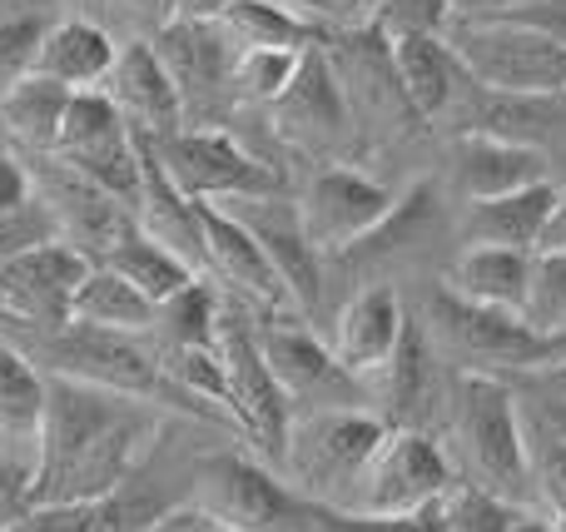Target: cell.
<instances>
[{
    "instance_id": "obj_1",
    "label": "cell",
    "mask_w": 566,
    "mask_h": 532,
    "mask_svg": "<svg viewBox=\"0 0 566 532\" xmlns=\"http://www.w3.org/2000/svg\"><path fill=\"white\" fill-rule=\"evenodd\" d=\"M169 414L135 398L45 378V428L35 463V508L99 503L125 488Z\"/></svg>"
},
{
    "instance_id": "obj_2",
    "label": "cell",
    "mask_w": 566,
    "mask_h": 532,
    "mask_svg": "<svg viewBox=\"0 0 566 532\" xmlns=\"http://www.w3.org/2000/svg\"><path fill=\"white\" fill-rule=\"evenodd\" d=\"M6 338L40 368L45 378H70L85 388H105V394L135 398L159 414H189L209 418L199 404H189L175 384H169L159 348L149 334H109V328L90 324H60V328H6ZM214 424V418H209Z\"/></svg>"
},
{
    "instance_id": "obj_3",
    "label": "cell",
    "mask_w": 566,
    "mask_h": 532,
    "mask_svg": "<svg viewBox=\"0 0 566 532\" xmlns=\"http://www.w3.org/2000/svg\"><path fill=\"white\" fill-rule=\"evenodd\" d=\"M448 438L458 448L462 483L488 488V493L507 498L512 508H527L542 493L537 468H532V444H527V414H522L507 378L458 374Z\"/></svg>"
},
{
    "instance_id": "obj_4",
    "label": "cell",
    "mask_w": 566,
    "mask_h": 532,
    "mask_svg": "<svg viewBox=\"0 0 566 532\" xmlns=\"http://www.w3.org/2000/svg\"><path fill=\"white\" fill-rule=\"evenodd\" d=\"M448 50L468 80L502 100H566V45L517 15L448 20Z\"/></svg>"
},
{
    "instance_id": "obj_5",
    "label": "cell",
    "mask_w": 566,
    "mask_h": 532,
    "mask_svg": "<svg viewBox=\"0 0 566 532\" xmlns=\"http://www.w3.org/2000/svg\"><path fill=\"white\" fill-rule=\"evenodd\" d=\"M388 424L373 408H328V414H298L283 438L279 478L303 498L308 508H343L353 503L363 468L373 448L382 444Z\"/></svg>"
},
{
    "instance_id": "obj_6",
    "label": "cell",
    "mask_w": 566,
    "mask_h": 532,
    "mask_svg": "<svg viewBox=\"0 0 566 532\" xmlns=\"http://www.w3.org/2000/svg\"><path fill=\"white\" fill-rule=\"evenodd\" d=\"M422 334H428L432 354L452 358L462 374L502 378V374H542V368L562 364V344L537 338L517 314L468 304V299L448 294V289H432Z\"/></svg>"
},
{
    "instance_id": "obj_7",
    "label": "cell",
    "mask_w": 566,
    "mask_h": 532,
    "mask_svg": "<svg viewBox=\"0 0 566 532\" xmlns=\"http://www.w3.org/2000/svg\"><path fill=\"white\" fill-rule=\"evenodd\" d=\"M214 354L219 368H224V404L234 428L259 448L269 468L279 473L283 458V438H289V398L279 394L274 374H269L264 354H259L254 338V309L244 304H224L219 299V324H214Z\"/></svg>"
},
{
    "instance_id": "obj_8",
    "label": "cell",
    "mask_w": 566,
    "mask_h": 532,
    "mask_svg": "<svg viewBox=\"0 0 566 532\" xmlns=\"http://www.w3.org/2000/svg\"><path fill=\"white\" fill-rule=\"evenodd\" d=\"M189 508L219 518L234 532H303L313 523L308 503L289 483L249 453H209L195 468Z\"/></svg>"
},
{
    "instance_id": "obj_9",
    "label": "cell",
    "mask_w": 566,
    "mask_h": 532,
    "mask_svg": "<svg viewBox=\"0 0 566 532\" xmlns=\"http://www.w3.org/2000/svg\"><path fill=\"white\" fill-rule=\"evenodd\" d=\"M254 319H259L254 324L259 354H264L279 394L289 398V414H328V408L368 404L363 384L353 374H343V364L308 328V319L298 314H254Z\"/></svg>"
},
{
    "instance_id": "obj_10",
    "label": "cell",
    "mask_w": 566,
    "mask_h": 532,
    "mask_svg": "<svg viewBox=\"0 0 566 532\" xmlns=\"http://www.w3.org/2000/svg\"><path fill=\"white\" fill-rule=\"evenodd\" d=\"M149 145H155L165 175L179 185V195L195 199V205L279 195V185H283L264 159L249 155L229 129H214V125H185L179 135L149 139Z\"/></svg>"
},
{
    "instance_id": "obj_11",
    "label": "cell",
    "mask_w": 566,
    "mask_h": 532,
    "mask_svg": "<svg viewBox=\"0 0 566 532\" xmlns=\"http://www.w3.org/2000/svg\"><path fill=\"white\" fill-rule=\"evenodd\" d=\"M452 458L442 444L422 428H388L382 444L373 448L368 468H363L353 503L343 513H368V518H392V513H418V508L438 503L452 483Z\"/></svg>"
},
{
    "instance_id": "obj_12",
    "label": "cell",
    "mask_w": 566,
    "mask_h": 532,
    "mask_svg": "<svg viewBox=\"0 0 566 532\" xmlns=\"http://www.w3.org/2000/svg\"><path fill=\"white\" fill-rule=\"evenodd\" d=\"M50 159H60V165L75 169V175H85L90 185H99L105 195L125 199L129 215H135L139 145H135V129L119 119V109L109 105L99 90H75V95H70Z\"/></svg>"
},
{
    "instance_id": "obj_13",
    "label": "cell",
    "mask_w": 566,
    "mask_h": 532,
    "mask_svg": "<svg viewBox=\"0 0 566 532\" xmlns=\"http://www.w3.org/2000/svg\"><path fill=\"white\" fill-rule=\"evenodd\" d=\"M392 205H398V189L378 185L373 175L348 165L313 169L303 195L293 199L303 234H308V244L318 254H353L363 239L378 234L382 219L392 215Z\"/></svg>"
},
{
    "instance_id": "obj_14",
    "label": "cell",
    "mask_w": 566,
    "mask_h": 532,
    "mask_svg": "<svg viewBox=\"0 0 566 532\" xmlns=\"http://www.w3.org/2000/svg\"><path fill=\"white\" fill-rule=\"evenodd\" d=\"M25 169H30L35 195L45 199L50 219H55L60 239H65L70 249H80L90 264H105V259L135 234V215H129L125 199L105 195L99 185H90L85 175L65 169L60 159L40 155L35 165H25Z\"/></svg>"
},
{
    "instance_id": "obj_15",
    "label": "cell",
    "mask_w": 566,
    "mask_h": 532,
    "mask_svg": "<svg viewBox=\"0 0 566 532\" xmlns=\"http://www.w3.org/2000/svg\"><path fill=\"white\" fill-rule=\"evenodd\" d=\"M90 259L70 249L65 239L20 254L15 264L0 269V304H6V328H60L70 324L75 294L90 274Z\"/></svg>"
},
{
    "instance_id": "obj_16",
    "label": "cell",
    "mask_w": 566,
    "mask_h": 532,
    "mask_svg": "<svg viewBox=\"0 0 566 532\" xmlns=\"http://www.w3.org/2000/svg\"><path fill=\"white\" fill-rule=\"evenodd\" d=\"M219 209L234 215L239 225L249 229V239H254V244L264 249V259L274 264L279 284L289 289L293 314L313 324V319H318V299H323V254L308 244V234H303L293 199H283V195L224 199Z\"/></svg>"
},
{
    "instance_id": "obj_17",
    "label": "cell",
    "mask_w": 566,
    "mask_h": 532,
    "mask_svg": "<svg viewBox=\"0 0 566 532\" xmlns=\"http://www.w3.org/2000/svg\"><path fill=\"white\" fill-rule=\"evenodd\" d=\"M269 115H274V129L289 145L313 149V155H328V149H338L343 139H348L353 109H348V100H343V85L328 65V50L323 45L303 50L298 70H293V80L283 85V95L269 105Z\"/></svg>"
},
{
    "instance_id": "obj_18",
    "label": "cell",
    "mask_w": 566,
    "mask_h": 532,
    "mask_svg": "<svg viewBox=\"0 0 566 532\" xmlns=\"http://www.w3.org/2000/svg\"><path fill=\"white\" fill-rule=\"evenodd\" d=\"M199 229H205V279H224L239 304L254 314H293L289 289L279 284L274 264L234 215H224L219 205H199Z\"/></svg>"
},
{
    "instance_id": "obj_19",
    "label": "cell",
    "mask_w": 566,
    "mask_h": 532,
    "mask_svg": "<svg viewBox=\"0 0 566 532\" xmlns=\"http://www.w3.org/2000/svg\"><path fill=\"white\" fill-rule=\"evenodd\" d=\"M149 45H155V55H159V65H165L185 115H199V109H209L219 95H229V60H234V45H229V35L219 25H205V20H165Z\"/></svg>"
},
{
    "instance_id": "obj_20",
    "label": "cell",
    "mask_w": 566,
    "mask_h": 532,
    "mask_svg": "<svg viewBox=\"0 0 566 532\" xmlns=\"http://www.w3.org/2000/svg\"><path fill=\"white\" fill-rule=\"evenodd\" d=\"M99 95L119 109L135 135L145 139H169L185 129V109H179V95L169 85L165 65H159L155 45L149 40H129V45L115 50V65H109Z\"/></svg>"
},
{
    "instance_id": "obj_21",
    "label": "cell",
    "mask_w": 566,
    "mask_h": 532,
    "mask_svg": "<svg viewBox=\"0 0 566 532\" xmlns=\"http://www.w3.org/2000/svg\"><path fill=\"white\" fill-rule=\"evenodd\" d=\"M402 324H408V309H402L398 289L363 284L358 294H348V304H343L338 319H333L328 348L343 364V374H353L363 384V378H373L382 364H388V354L402 338Z\"/></svg>"
},
{
    "instance_id": "obj_22",
    "label": "cell",
    "mask_w": 566,
    "mask_h": 532,
    "mask_svg": "<svg viewBox=\"0 0 566 532\" xmlns=\"http://www.w3.org/2000/svg\"><path fill=\"white\" fill-rule=\"evenodd\" d=\"M139 145V195H135V225L169 254H179L199 279H205V229H199V205L179 195V185L165 175L155 145L135 135Z\"/></svg>"
},
{
    "instance_id": "obj_23",
    "label": "cell",
    "mask_w": 566,
    "mask_h": 532,
    "mask_svg": "<svg viewBox=\"0 0 566 532\" xmlns=\"http://www.w3.org/2000/svg\"><path fill=\"white\" fill-rule=\"evenodd\" d=\"M388 50H392V75H398L402 100L428 125L448 119L458 109V100L472 95L468 70L458 65V55L448 50L442 35H388Z\"/></svg>"
},
{
    "instance_id": "obj_24",
    "label": "cell",
    "mask_w": 566,
    "mask_h": 532,
    "mask_svg": "<svg viewBox=\"0 0 566 532\" xmlns=\"http://www.w3.org/2000/svg\"><path fill=\"white\" fill-rule=\"evenodd\" d=\"M562 189L552 185H532L517 195H497V199H472L458 219V239L462 249H522V254H537L542 239H547L552 209H557Z\"/></svg>"
},
{
    "instance_id": "obj_25",
    "label": "cell",
    "mask_w": 566,
    "mask_h": 532,
    "mask_svg": "<svg viewBox=\"0 0 566 532\" xmlns=\"http://www.w3.org/2000/svg\"><path fill=\"white\" fill-rule=\"evenodd\" d=\"M452 175H458L462 205H472V199H497V195H517V189H532V185H547V155L537 145H522V139L458 135Z\"/></svg>"
},
{
    "instance_id": "obj_26",
    "label": "cell",
    "mask_w": 566,
    "mask_h": 532,
    "mask_svg": "<svg viewBox=\"0 0 566 532\" xmlns=\"http://www.w3.org/2000/svg\"><path fill=\"white\" fill-rule=\"evenodd\" d=\"M432 368H438V354H432V344H428L418 319H408L398 348L388 354V364H382L373 378H363L368 404H382L378 408L382 424L418 428V418L432 408Z\"/></svg>"
},
{
    "instance_id": "obj_27",
    "label": "cell",
    "mask_w": 566,
    "mask_h": 532,
    "mask_svg": "<svg viewBox=\"0 0 566 532\" xmlns=\"http://www.w3.org/2000/svg\"><path fill=\"white\" fill-rule=\"evenodd\" d=\"M45 428V374L0 334V458L35 478Z\"/></svg>"
},
{
    "instance_id": "obj_28",
    "label": "cell",
    "mask_w": 566,
    "mask_h": 532,
    "mask_svg": "<svg viewBox=\"0 0 566 532\" xmlns=\"http://www.w3.org/2000/svg\"><path fill=\"white\" fill-rule=\"evenodd\" d=\"M115 35L90 15H70V20H50L45 35L35 50V75L60 80L65 90H99L115 65Z\"/></svg>"
},
{
    "instance_id": "obj_29",
    "label": "cell",
    "mask_w": 566,
    "mask_h": 532,
    "mask_svg": "<svg viewBox=\"0 0 566 532\" xmlns=\"http://www.w3.org/2000/svg\"><path fill=\"white\" fill-rule=\"evenodd\" d=\"M527 279H532V254L522 249H458V259L442 274V289L468 304L482 309H502V314H517L527 304Z\"/></svg>"
},
{
    "instance_id": "obj_30",
    "label": "cell",
    "mask_w": 566,
    "mask_h": 532,
    "mask_svg": "<svg viewBox=\"0 0 566 532\" xmlns=\"http://www.w3.org/2000/svg\"><path fill=\"white\" fill-rule=\"evenodd\" d=\"M219 30L229 35L234 50H293V55L328 40V30L318 20L283 6V0H234L219 15Z\"/></svg>"
},
{
    "instance_id": "obj_31",
    "label": "cell",
    "mask_w": 566,
    "mask_h": 532,
    "mask_svg": "<svg viewBox=\"0 0 566 532\" xmlns=\"http://www.w3.org/2000/svg\"><path fill=\"white\" fill-rule=\"evenodd\" d=\"M75 90H65L60 80H45V75H20L0 90V129L6 139H15L20 149L30 155H50L55 149V135H60V119H65V105Z\"/></svg>"
},
{
    "instance_id": "obj_32",
    "label": "cell",
    "mask_w": 566,
    "mask_h": 532,
    "mask_svg": "<svg viewBox=\"0 0 566 532\" xmlns=\"http://www.w3.org/2000/svg\"><path fill=\"white\" fill-rule=\"evenodd\" d=\"M70 319L90 328H109V334H149L155 328V304L135 284H125L115 269L95 264L85 274V284H80Z\"/></svg>"
},
{
    "instance_id": "obj_33",
    "label": "cell",
    "mask_w": 566,
    "mask_h": 532,
    "mask_svg": "<svg viewBox=\"0 0 566 532\" xmlns=\"http://www.w3.org/2000/svg\"><path fill=\"white\" fill-rule=\"evenodd\" d=\"M105 269H115V274L125 279V284H135L155 309H159V304H169V299H175L179 289H189V284L199 279L179 254H169L165 244H155L149 234H139V225H135V234H129L125 244H119L115 254L105 259Z\"/></svg>"
},
{
    "instance_id": "obj_34",
    "label": "cell",
    "mask_w": 566,
    "mask_h": 532,
    "mask_svg": "<svg viewBox=\"0 0 566 532\" xmlns=\"http://www.w3.org/2000/svg\"><path fill=\"white\" fill-rule=\"evenodd\" d=\"M214 324H219V294L209 279H195L169 304L155 309L149 344L155 348H214Z\"/></svg>"
},
{
    "instance_id": "obj_35",
    "label": "cell",
    "mask_w": 566,
    "mask_h": 532,
    "mask_svg": "<svg viewBox=\"0 0 566 532\" xmlns=\"http://www.w3.org/2000/svg\"><path fill=\"white\" fill-rule=\"evenodd\" d=\"M522 324L537 338L562 344V358H566V249H537V254H532Z\"/></svg>"
},
{
    "instance_id": "obj_36",
    "label": "cell",
    "mask_w": 566,
    "mask_h": 532,
    "mask_svg": "<svg viewBox=\"0 0 566 532\" xmlns=\"http://www.w3.org/2000/svg\"><path fill=\"white\" fill-rule=\"evenodd\" d=\"M438 513H442V528H448V532H507L522 513H527V508H512L507 498L488 493V488H478V483L452 478L448 493L438 498Z\"/></svg>"
},
{
    "instance_id": "obj_37",
    "label": "cell",
    "mask_w": 566,
    "mask_h": 532,
    "mask_svg": "<svg viewBox=\"0 0 566 532\" xmlns=\"http://www.w3.org/2000/svg\"><path fill=\"white\" fill-rule=\"evenodd\" d=\"M293 70H298L293 50H234V60H229V95L269 109L283 95V85L293 80Z\"/></svg>"
},
{
    "instance_id": "obj_38",
    "label": "cell",
    "mask_w": 566,
    "mask_h": 532,
    "mask_svg": "<svg viewBox=\"0 0 566 532\" xmlns=\"http://www.w3.org/2000/svg\"><path fill=\"white\" fill-rule=\"evenodd\" d=\"M50 239H60V229H55V219H50V209L40 195H30L25 205H15V209H0V269L15 264V259L30 254V249L50 244Z\"/></svg>"
},
{
    "instance_id": "obj_39",
    "label": "cell",
    "mask_w": 566,
    "mask_h": 532,
    "mask_svg": "<svg viewBox=\"0 0 566 532\" xmlns=\"http://www.w3.org/2000/svg\"><path fill=\"white\" fill-rule=\"evenodd\" d=\"M313 523L328 532H448L442 528L438 503L418 508V513H392V518H368V513H333V508H308Z\"/></svg>"
},
{
    "instance_id": "obj_40",
    "label": "cell",
    "mask_w": 566,
    "mask_h": 532,
    "mask_svg": "<svg viewBox=\"0 0 566 532\" xmlns=\"http://www.w3.org/2000/svg\"><path fill=\"white\" fill-rule=\"evenodd\" d=\"M45 25H50L45 15H0V90H6L10 80L30 75Z\"/></svg>"
},
{
    "instance_id": "obj_41",
    "label": "cell",
    "mask_w": 566,
    "mask_h": 532,
    "mask_svg": "<svg viewBox=\"0 0 566 532\" xmlns=\"http://www.w3.org/2000/svg\"><path fill=\"white\" fill-rule=\"evenodd\" d=\"M452 20L448 0H378L373 25L382 35H442Z\"/></svg>"
},
{
    "instance_id": "obj_42",
    "label": "cell",
    "mask_w": 566,
    "mask_h": 532,
    "mask_svg": "<svg viewBox=\"0 0 566 532\" xmlns=\"http://www.w3.org/2000/svg\"><path fill=\"white\" fill-rule=\"evenodd\" d=\"M527 444H532V468H537V488L552 508H566V444L552 438L527 418Z\"/></svg>"
},
{
    "instance_id": "obj_43",
    "label": "cell",
    "mask_w": 566,
    "mask_h": 532,
    "mask_svg": "<svg viewBox=\"0 0 566 532\" xmlns=\"http://www.w3.org/2000/svg\"><path fill=\"white\" fill-rule=\"evenodd\" d=\"M30 508H35V478L0 458V532H15Z\"/></svg>"
},
{
    "instance_id": "obj_44",
    "label": "cell",
    "mask_w": 566,
    "mask_h": 532,
    "mask_svg": "<svg viewBox=\"0 0 566 532\" xmlns=\"http://www.w3.org/2000/svg\"><path fill=\"white\" fill-rule=\"evenodd\" d=\"M145 532H234V528H224L219 518H209V513H199V508L179 503V508H165V513H159Z\"/></svg>"
},
{
    "instance_id": "obj_45",
    "label": "cell",
    "mask_w": 566,
    "mask_h": 532,
    "mask_svg": "<svg viewBox=\"0 0 566 532\" xmlns=\"http://www.w3.org/2000/svg\"><path fill=\"white\" fill-rule=\"evenodd\" d=\"M30 195H35V185H30V169L20 165L10 149H0V209L25 205Z\"/></svg>"
},
{
    "instance_id": "obj_46",
    "label": "cell",
    "mask_w": 566,
    "mask_h": 532,
    "mask_svg": "<svg viewBox=\"0 0 566 532\" xmlns=\"http://www.w3.org/2000/svg\"><path fill=\"white\" fill-rule=\"evenodd\" d=\"M323 20H333L338 30H358V25H373L378 15V0H313Z\"/></svg>"
},
{
    "instance_id": "obj_47",
    "label": "cell",
    "mask_w": 566,
    "mask_h": 532,
    "mask_svg": "<svg viewBox=\"0 0 566 532\" xmlns=\"http://www.w3.org/2000/svg\"><path fill=\"white\" fill-rule=\"evenodd\" d=\"M234 6V0H169V20H205L219 25V15Z\"/></svg>"
},
{
    "instance_id": "obj_48",
    "label": "cell",
    "mask_w": 566,
    "mask_h": 532,
    "mask_svg": "<svg viewBox=\"0 0 566 532\" xmlns=\"http://www.w3.org/2000/svg\"><path fill=\"white\" fill-rule=\"evenodd\" d=\"M532 424L547 428L552 438H562V444H566V404H562V398H542V404H537V418H532Z\"/></svg>"
},
{
    "instance_id": "obj_49",
    "label": "cell",
    "mask_w": 566,
    "mask_h": 532,
    "mask_svg": "<svg viewBox=\"0 0 566 532\" xmlns=\"http://www.w3.org/2000/svg\"><path fill=\"white\" fill-rule=\"evenodd\" d=\"M542 249H566V189L557 195V209H552V225H547V239Z\"/></svg>"
},
{
    "instance_id": "obj_50",
    "label": "cell",
    "mask_w": 566,
    "mask_h": 532,
    "mask_svg": "<svg viewBox=\"0 0 566 532\" xmlns=\"http://www.w3.org/2000/svg\"><path fill=\"white\" fill-rule=\"evenodd\" d=\"M542 388H547V398H562L566 404V358L552 368H542Z\"/></svg>"
},
{
    "instance_id": "obj_51",
    "label": "cell",
    "mask_w": 566,
    "mask_h": 532,
    "mask_svg": "<svg viewBox=\"0 0 566 532\" xmlns=\"http://www.w3.org/2000/svg\"><path fill=\"white\" fill-rule=\"evenodd\" d=\"M507 532H552V518H537V513H522L517 523H512Z\"/></svg>"
},
{
    "instance_id": "obj_52",
    "label": "cell",
    "mask_w": 566,
    "mask_h": 532,
    "mask_svg": "<svg viewBox=\"0 0 566 532\" xmlns=\"http://www.w3.org/2000/svg\"><path fill=\"white\" fill-rule=\"evenodd\" d=\"M283 6H293V10H303V15H313V20H323V15H318V6H313V0H283Z\"/></svg>"
},
{
    "instance_id": "obj_53",
    "label": "cell",
    "mask_w": 566,
    "mask_h": 532,
    "mask_svg": "<svg viewBox=\"0 0 566 532\" xmlns=\"http://www.w3.org/2000/svg\"><path fill=\"white\" fill-rule=\"evenodd\" d=\"M80 6H85V10H90V20H95L99 10H109V0H80Z\"/></svg>"
},
{
    "instance_id": "obj_54",
    "label": "cell",
    "mask_w": 566,
    "mask_h": 532,
    "mask_svg": "<svg viewBox=\"0 0 566 532\" xmlns=\"http://www.w3.org/2000/svg\"><path fill=\"white\" fill-rule=\"evenodd\" d=\"M0 334H6V304H0Z\"/></svg>"
}]
</instances>
